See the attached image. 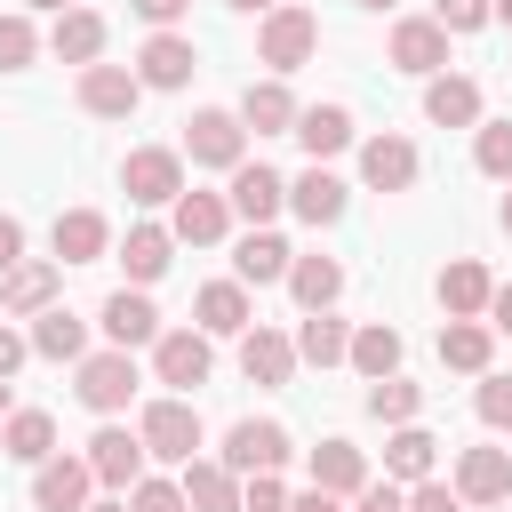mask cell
<instances>
[{
    "label": "cell",
    "instance_id": "6da1fadb",
    "mask_svg": "<svg viewBox=\"0 0 512 512\" xmlns=\"http://www.w3.org/2000/svg\"><path fill=\"white\" fill-rule=\"evenodd\" d=\"M312 56H320V16H312L304 0H280V8L256 16V64H264V72L288 80V72H304Z\"/></svg>",
    "mask_w": 512,
    "mask_h": 512
},
{
    "label": "cell",
    "instance_id": "7a4b0ae2",
    "mask_svg": "<svg viewBox=\"0 0 512 512\" xmlns=\"http://www.w3.org/2000/svg\"><path fill=\"white\" fill-rule=\"evenodd\" d=\"M136 440H144V456H160V464H192V456L208 448L192 392H160V400H144V408H136Z\"/></svg>",
    "mask_w": 512,
    "mask_h": 512
},
{
    "label": "cell",
    "instance_id": "3957f363",
    "mask_svg": "<svg viewBox=\"0 0 512 512\" xmlns=\"http://www.w3.org/2000/svg\"><path fill=\"white\" fill-rule=\"evenodd\" d=\"M72 368H80V384H72V392H80V408H88V416H128V400L144 392V376H136V352H120V344H104V352H80Z\"/></svg>",
    "mask_w": 512,
    "mask_h": 512
},
{
    "label": "cell",
    "instance_id": "277c9868",
    "mask_svg": "<svg viewBox=\"0 0 512 512\" xmlns=\"http://www.w3.org/2000/svg\"><path fill=\"white\" fill-rule=\"evenodd\" d=\"M288 456H296V440H288V424H272V416H240L232 432H224V448H216V464L224 472H288Z\"/></svg>",
    "mask_w": 512,
    "mask_h": 512
},
{
    "label": "cell",
    "instance_id": "5b68a950",
    "mask_svg": "<svg viewBox=\"0 0 512 512\" xmlns=\"http://www.w3.org/2000/svg\"><path fill=\"white\" fill-rule=\"evenodd\" d=\"M192 168H240L248 160V128H240V112H224V104H208V112H192L184 120V144H176Z\"/></svg>",
    "mask_w": 512,
    "mask_h": 512
},
{
    "label": "cell",
    "instance_id": "8992f818",
    "mask_svg": "<svg viewBox=\"0 0 512 512\" xmlns=\"http://www.w3.org/2000/svg\"><path fill=\"white\" fill-rule=\"evenodd\" d=\"M208 368H216V336H200V328H160V336H152V384L200 392Z\"/></svg>",
    "mask_w": 512,
    "mask_h": 512
},
{
    "label": "cell",
    "instance_id": "52a82bcc",
    "mask_svg": "<svg viewBox=\"0 0 512 512\" xmlns=\"http://www.w3.org/2000/svg\"><path fill=\"white\" fill-rule=\"evenodd\" d=\"M120 192H128L136 208H168V200L184 192V152H176V144H136V152L120 160Z\"/></svg>",
    "mask_w": 512,
    "mask_h": 512
},
{
    "label": "cell",
    "instance_id": "ba28073f",
    "mask_svg": "<svg viewBox=\"0 0 512 512\" xmlns=\"http://www.w3.org/2000/svg\"><path fill=\"white\" fill-rule=\"evenodd\" d=\"M144 464H152V456H144V440H136L120 416H104V424H96V440H88V472H96V488L128 496V488L144 480Z\"/></svg>",
    "mask_w": 512,
    "mask_h": 512
},
{
    "label": "cell",
    "instance_id": "9c48e42d",
    "mask_svg": "<svg viewBox=\"0 0 512 512\" xmlns=\"http://www.w3.org/2000/svg\"><path fill=\"white\" fill-rule=\"evenodd\" d=\"M144 88H160V96H176V88H192V72H200V48H192V32H152L144 48H136V64H128Z\"/></svg>",
    "mask_w": 512,
    "mask_h": 512
},
{
    "label": "cell",
    "instance_id": "30bf717a",
    "mask_svg": "<svg viewBox=\"0 0 512 512\" xmlns=\"http://www.w3.org/2000/svg\"><path fill=\"white\" fill-rule=\"evenodd\" d=\"M72 96H80L88 120H128V112L144 104V80H136L128 64H104V56H96V64H80V88H72Z\"/></svg>",
    "mask_w": 512,
    "mask_h": 512
},
{
    "label": "cell",
    "instance_id": "8fae6325",
    "mask_svg": "<svg viewBox=\"0 0 512 512\" xmlns=\"http://www.w3.org/2000/svg\"><path fill=\"white\" fill-rule=\"evenodd\" d=\"M56 288H64V264H48V256L8 264V272H0V320H32V312H48Z\"/></svg>",
    "mask_w": 512,
    "mask_h": 512
},
{
    "label": "cell",
    "instance_id": "7c38bea8",
    "mask_svg": "<svg viewBox=\"0 0 512 512\" xmlns=\"http://www.w3.org/2000/svg\"><path fill=\"white\" fill-rule=\"evenodd\" d=\"M96 328H104V344H120V352H152V336H160V304L144 296V288H112L104 304H96Z\"/></svg>",
    "mask_w": 512,
    "mask_h": 512
},
{
    "label": "cell",
    "instance_id": "4fadbf2b",
    "mask_svg": "<svg viewBox=\"0 0 512 512\" xmlns=\"http://www.w3.org/2000/svg\"><path fill=\"white\" fill-rule=\"evenodd\" d=\"M88 488H96V472H88V456H40L32 464V512H80L88 504Z\"/></svg>",
    "mask_w": 512,
    "mask_h": 512
},
{
    "label": "cell",
    "instance_id": "5bb4252c",
    "mask_svg": "<svg viewBox=\"0 0 512 512\" xmlns=\"http://www.w3.org/2000/svg\"><path fill=\"white\" fill-rule=\"evenodd\" d=\"M344 208H352V184H344L328 160H312V168L288 184V216H304L312 232H320V224H344Z\"/></svg>",
    "mask_w": 512,
    "mask_h": 512
},
{
    "label": "cell",
    "instance_id": "9a60e30c",
    "mask_svg": "<svg viewBox=\"0 0 512 512\" xmlns=\"http://www.w3.org/2000/svg\"><path fill=\"white\" fill-rule=\"evenodd\" d=\"M168 232H176L184 248H216V240L232 232V200H224V192H192V184H184V192L168 200Z\"/></svg>",
    "mask_w": 512,
    "mask_h": 512
},
{
    "label": "cell",
    "instance_id": "2e32d148",
    "mask_svg": "<svg viewBox=\"0 0 512 512\" xmlns=\"http://www.w3.org/2000/svg\"><path fill=\"white\" fill-rule=\"evenodd\" d=\"M296 112H304V104H296V88H288L280 72H264V80L240 88V128H248V136H288Z\"/></svg>",
    "mask_w": 512,
    "mask_h": 512
},
{
    "label": "cell",
    "instance_id": "e0dca14e",
    "mask_svg": "<svg viewBox=\"0 0 512 512\" xmlns=\"http://www.w3.org/2000/svg\"><path fill=\"white\" fill-rule=\"evenodd\" d=\"M224 200H232V216H240V224H272V216L288 208V176H280V168H264V160H240Z\"/></svg>",
    "mask_w": 512,
    "mask_h": 512
},
{
    "label": "cell",
    "instance_id": "ac0fdd59",
    "mask_svg": "<svg viewBox=\"0 0 512 512\" xmlns=\"http://www.w3.org/2000/svg\"><path fill=\"white\" fill-rule=\"evenodd\" d=\"M48 248H56V264H104V256H112L104 208H64V216L48 224Z\"/></svg>",
    "mask_w": 512,
    "mask_h": 512
},
{
    "label": "cell",
    "instance_id": "d6986e66",
    "mask_svg": "<svg viewBox=\"0 0 512 512\" xmlns=\"http://www.w3.org/2000/svg\"><path fill=\"white\" fill-rule=\"evenodd\" d=\"M288 256H296V248H288L272 224H248L240 248H232V280H240V288H280V280H288Z\"/></svg>",
    "mask_w": 512,
    "mask_h": 512
},
{
    "label": "cell",
    "instance_id": "ffe728a7",
    "mask_svg": "<svg viewBox=\"0 0 512 512\" xmlns=\"http://www.w3.org/2000/svg\"><path fill=\"white\" fill-rule=\"evenodd\" d=\"M392 64H400L408 80L448 72V32H440L432 16H400V24H392Z\"/></svg>",
    "mask_w": 512,
    "mask_h": 512
},
{
    "label": "cell",
    "instance_id": "44dd1931",
    "mask_svg": "<svg viewBox=\"0 0 512 512\" xmlns=\"http://www.w3.org/2000/svg\"><path fill=\"white\" fill-rule=\"evenodd\" d=\"M416 168H424V160H416V144H408V136H392V128L360 144V184H368V192H408V184H416Z\"/></svg>",
    "mask_w": 512,
    "mask_h": 512
},
{
    "label": "cell",
    "instance_id": "7402d4cb",
    "mask_svg": "<svg viewBox=\"0 0 512 512\" xmlns=\"http://www.w3.org/2000/svg\"><path fill=\"white\" fill-rule=\"evenodd\" d=\"M192 328H200V336H248V328H256L248 288H240V280H208V288L192 296Z\"/></svg>",
    "mask_w": 512,
    "mask_h": 512
},
{
    "label": "cell",
    "instance_id": "603a6c76",
    "mask_svg": "<svg viewBox=\"0 0 512 512\" xmlns=\"http://www.w3.org/2000/svg\"><path fill=\"white\" fill-rule=\"evenodd\" d=\"M240 376H248V384H264V392H280V384L296 376V336H280V328H264V320H256V328L240 336Z\"/></svg>",
    "mask_w": 512,
    "mask_h": 512
},
{
    "label": "cell",
    "instance_id": "cb8c5ba5",
    "mask_svg": "<svg viewBox=\"0 0 512 512\" xmlns=\"http://www.w3.org/2000/svg\"><path fill=\"white\" fill-rule=\"evenodd\" d=\"M448 488H456L464 504H504V496H512V448H464Z\"/></svg>",
    "mask_w": 512,
    "mask_h": 512
},
{
    "label": "cell",
    "instance_id": "d4e9b609",
    "mask_svg": "<svg viewBox=\"0 0 512 512\" xmlns=\"http://www.w3.org/2000/svg\"><path fill=\"white\" fill-rule=\"evenodd\" d=\"M104 40H112V24L96 16V8H56V24H48V56H64V64H96L104 56Z\"/></svg>",
    "mask_w": 512,
    "mask_h": 512
},
{
    "label": "cell",
    "instance_id": "484cf974",
    "mask_svg": "<svg viewBox=\"0 0 512 512\" xmlns=\"http://www.w3.org/2000/svg\"><path fill=\"white\" fill-rule=\"evenodd\" d=\"M424 120L432 128H480V80L472 72H432L424 80Z\"/></svg>",
    "mask_w": 512,
    "mask_h": 512
},
{
    "label": "cell",
    "instance_id": "4316f807",
    "mask_svg": "<svg viewBox=\"0 0 512 512\" xmlns=\"http://www.w3.org/2000/svg\"><path fill=\"white\" fill-rule=\"evenodd\" d=\"M432 464H440V440H432L424 424H392V432H384V480H392V488L432 480Z\"/></svg>",
    "mask_w": 512,
    "mask_h": 512
},
{
    "label": "cell",
    "instance_id": "83f0119b",
    "mask_svg": "<svg viewBox=\"0 0 512 512\" xmlns=\"http://www.w3.org/2000/svg\"><path fill=\"white\" fill-rule=\"evenodd\" d=\"M312 488H328V496L352 504V496L368 488V448H352L344 432H328V440L312 448Z\"/></svg>",
    "mask_w": 512,
    "mask_h": 512
},
{
    "label": "cell",
    "instance_id": "f1b7e54d",
    "mask_svg": "<svg viewBox=\"0 0 512 512\" xmlns=\"http://www.w3.org/2000/svg\"><path fill=\"white\" fill-rule=\"evenodd\" d=\"M288 136H296L312 160H336V152H352V144H360V128H352V112H344V104H304Z\"/></svg>",
    "mask_w": 512,
    "mask_h": 512
},
{
    "label": "cell",
    "instance_id": "f546056e",
    "mask_svg": "<svg viewBox=\"0 0 512 512\" xmlns=\"http://www.w3.org/2000/svg\"><path fill=\"white\" fill-rule=\"evenodd\" d=\"M168 264H176V232H168V224H128V240H120V272H128V288H152Z\"/></svg>",
    "mask_w": 512,
    "mask_h": 512
},
{
    "label": "cell",
    "instance_id": "4dcf8cb0",
    "mask_svg": "<svg viewBox=\"0 0 512 512\" xmlns=\"http://www.w3.org/2000/svg\"><path fill=\"white\" fill-rule=\"evenodd\" d=\"M280 288L296 296V312H328V304L344 296V264L320 256V248H312V256H288V280H280Z\"/></svg>",
    "mask_w": 512,
    "mask_h": 512
},
{
    "label": "cell",
    "instance_id": "1f68e13d",
    "mask_svg": "<svg viewBox=\"0 0 512 512\" xmlns=\"http://www.w3.org/2000/svg\"><path fill=\"white\" fill-rule=\"evenodd\" d=\"M176 488H184V504H192V512H240V472H224L216 456L176 464Z\"/></svg>",
    "mask_w": 512,
    "mask_h": 512
},
{
    "label": "cell",
    "instance_id": "d6a6232c",
    "mask_svg": "<svg viewBox=\"0 0 512 512\" xmlns=\"http://www.w3.org/2000/svg\"><path fill=\"white\" fill-rule=\"evenodd\" d=\"M488 288H496V280H488L480 256L440 264V312H448V320H480V312H488Z\"/></svg>",
    "mask_w": 512,
    "mask_h": 512
},
{
    "label": "cell",
    "instance_id": "836d02e7",
    "mask_svg": "<svg viewBox=\"0 0 512 512\" xmlns=\"http://www.w3.org/2000/svg\"><path fill=\"white\" fill-rule=\"evenodd\" d=\"M488 360H496V328L488 320H440V368L488 376Z\"/></svg>",
    "mask_w": 512,
    "mask_h": 512
},
{
    "label": "cell",
    "instance_id": "e575fe53",
    "mask_svg": "<svg viewBox=\"0 0 512 512\" xmlns=\"http://www.w3.org/2000/svg\"><path fill=\"white\" fill-rule=\"evenodd\" d=\"M24 336H32V352H40V360H80V352H88V320H80L72 304L32 312V328H24Z\"/></svg>",
    "mask_w": 512,
    "mask_h": 512
},
{
    "label": "cell",
    "instance_id": "d590c367",
    "mask_svg": "<svg viewBox=\"0 0 512 512\" xmlns=\"http://www.w3.org/2000/svg\"><path fill=\"white\" fill-rule=\"evenodd\" d=\"M0 456H8V464H40V456H56V416H48V408H8V424H0Z\"/></svg>",
    "mask_w": 512,
    "mask_h": 512
},
{
    "label": "cell",
    "instance_id": "8d00e7d4",
    "mask_svg": "<svg viewBox=\"0 0 512 512\" xmlns=\"http://www.w3.org/2000/svg\"><path fill=\"white\" fill-rule=\"evenodd\" d=\"M344 344H352V320H336V304L296 320V360H312V368H344Z\"/></svg>",
    "mask_w": 512,
    "mask_h": 512
},
{
    "label": "cell",
    "instance_id": "74e56055",
    "mask_svg": "<svg viewBox=\"0 0 512 512\" xmlns=\"http://www.w3.org/2000/svg\"><path fill=\"white\" fill-rule=\"evenodd\" d=\"M344 368H360L368 384L392 376V368H400V328H392V320H360L352 344H344Z\"/></svg>",
    "mask_w": 512,
    "mask_h": 512
},
{
    "label": "cell",
    "instance_id": "f35d334b",
    "mask_svg": "<svg viewBox=\"0 0 512 512\" xmlns=\"http://www.w3.org/2000/svg\"><path fill=\"white\" fill-rule=\"evenodd\" d=\"M368 416H376V424H416V416H424V384H408L400 368L376 376V384H368Z\"/></svg>",
    "mask_w": 512,
    "mask_h": 512
},
{
    "label": "cell",
    "instance_id": "ab89813d",
    "mask_svg": "<svg viewBox=\"0 0 512 512\" xmlns=\"http://www.w3.org/2000/svg\"><path fill=\"white\" fill-rule=\"evenodd\" d=\"M40 48H48V40H40L32 8H8V16H0V72H32Z\"/></svg>",
    "mask_w": 512,
    "mask_h": 512
},
{
    "label": "cell",
    "instance_id": "60d3db41",
    "mask_svg": "<svg viewBox=\"0 0 512 512\" xmlns=\"http://www.w3.org/2000/svg\"><path fill=\"white\" fill-rule=\"evenodd\" d=\"M472 168L496 176V184H512V120H480L472 128Z\"/></svg>",
    "mask_w": 512,
    "mask_h": 512
},
{
    "label": "cell",
    "instance_id": "b9f144b4",
    "mask_svg": "<svg viewBox=\"0 0 512 512\" xmlns=\"http://www.w3.org/2000/svg\"><path fill=\"white\" fill-rule=\"evenodd\" d=\"M472 408H480V424H488V432H512V376H496V368H488V376H480V392H472Z\"/></svg>",
    "mask_w": 512,
    "mask_h": 512
},
{
    "label": "cell",
    "instance_id": "7bdbcfd3",
    "mask_svg": "<svg viewBox=\"0 0 512 512\" xmlns=\"http://www.w3.org/2000/svg\"><path fill=\"white\" fill-rule=\"evenodd\" d=\"M432 24L456 40V32H480V24H496V16H488V0H432Z\"/></svg>",
    "mask_w": 512,
    "mask_h": 512
},
{
    "label": "cell",
    "instance_id": "ee69618b",
    "mask_svg": "<svg viewBox=\"0 0 512 512\" xmlns=\"http://www.w3.org/2000/svg\"><path fill=\"white\" fill-rule=\"evenodd\" d=\"M128 512H192V504H184L176 480H152V472H144V480L128 488Z\"/></svg>",
    "mask_w": 512,
    "mask_h": 512
},
{
    "label": "cell",
    "instance_id": "f6af8a7d",
    "mask_svg": "<svg viewBox=\"0 0 512 512\" xmlns=\"http://www.w3.org/2000/svg\"><path fill=\"white\" fill-rule=\"evenodd\" d=\"M240 512H288L280 472H248V480H240Z\"/></svg>",
    "mask_w": 512,
    "mask_h": 512
},
{
    "label": "cell",
    "instance_id": "bcb514c9",
    "mask_svg": "<svg viewBox=\"0 0 512 512\" xmlns=\"http://www.w3.org/2000/svg\"><path fill=\"white\" fill-rule=\"evenodd\" d=\"M408 512H464V496H456L448 480H416V488H408Z\"/></svg>",
    "mask_w": 512,
    "mask_h": 512
},
{
    "label": "cell",
    "instance_id": "7dc6e473",
    "mask_svg": "<svg viewBox=\"0 0 512 512\" xmlns=\"http://www.w3.org/2000/svg\"><path fill=\"white\" fill-rule=\"evenodd\" d=\"M344 512H408V488H392V480H368Z\"/></svg>",
    "mask_w": 512,
    "mask_h": 512
},
{
    "label": "cell",
    "instance_id": "c3c4849f",
    "mask_svg": "<svg viewBox=\"0 0 512 512\" xmlns=\"http://www.w3.org/2000/svg\"><path fill=\"white\" fill-rule=\"evenodd\" d=\"M128 8H136V16L152 24V32H176V24L192 16V0H128Z\"/></svg>",
    "mask_w": 512,
    "mask_h": 512
},
{
    "label": "cell",
    "instance_id": "681fc988",
    "mask_svg": "<svg viewBox=\"0 0 512 512\" xmlns=\"http://www.w3.org/2000/svg\"><path fill=\"white\" fill-rule=\"evenodd\" d=\"M24 360H32V336H24V328H8V320H0V376H16V368H24Z\"/></svg>",
    "mask_w": 512,
    "mask_h": 512
},
{
    "label": "cell",
    "instance_id": "f907efd6",
    "mask_svg": "<svg viewBox=\"0 0 512 512\" xmlns=\"http://www.w3.org/2000/svg\"><path fill=\"white\" fill-rule=\"evenodd\" d=\"M480 320H488L496 336H512V280H496V288H488V312H480Z\"/></svg>",
    "mask_w": 512,
    "mask_h": 512
},
{
    "label": "cell",
    "instance_id": "816d5d0a",
    "mask_svg": "<svg viewBox=\"0 0 512 512\" xmlns=\"http://www.w3.org/2000/svg\"><path fill=\"white\" fill-rule=\"evenodd\" d=\"M8 264H24V224H16V216H0V272H8Z\"/></svg>",
    "mask_w": 512,
    "mask_h": 512
},
{
    "label": "cell",
    "instance_id": "f5cc1de1",
    "mask_svg": "<svg viewBox=\"0 0 512 512\" xmlns=\"http://www.w3.org/2000/svg\"><path fill=\"white\" fill-rule=\"evenodd\" d=\"M288 512H344V496H328V488H304V496H288Z\"/></svg>",
    "mask_w": 512,
    "mask_h": 512
},
{
    "label": "cell",
    "instance_id": "db71d44e",
    "mask_svg": "<svg viewBox=\"0 0 512 512\" xmlns=\"http://www.w3.org/2000/svg\"><path fill=\"white\" fill-rule=\"evenodd\" d=\"M224 8H240V16H264V8H280V0H224Z\"/></svg>",
    "mask_w": 512,
    "mask_h": 512
},
{
    "label": "cell",
    "instance_id": "11a10c76",
    "mask_svg": "<svg viewBox=\"0 0 512 512\" xmlns=\"http://www.w3.org/2000/svg\"><path fill=\"white\" fill-rule=\"evenodd\" d=\"M80 512H128V496H104V504H80Z\"/></svg>",
    "mask_w": 512,
    "mask_h": 512
},
{
    "label": "cell",
    "instance_id": "9f6ffc18",
    "mask_svg": "<svg viewBox=\"0 0 512 512\" xmlns=\"http://www.w3.org/2000/svg\"><path fill=\"white\" fill-rule=\"evenodd\" d=\"M496 224H504V232H512V184H504V200H496Z\"/></svg>",
    "mask_w": 512,
    "mask_h": 512
},
{
    "label": "cell",
    "instance_id": "6f0895ef",
    "mask_svg": "<svg viewBox=\"0 0 512 512\" xmlns=\"http://www.w3.org/2000/svg\"><path fill=\"white\" fill-rule=\"evenodd\" d=\"M488 16H496V24H512V0H488Z\"/></svg>",
    "mask_w": 512,
    "mask_h": 512
},
{
    "label": "cell",
    "instance_id": "680465c9",
    "mask_svg": "<svg viewBox=\"0 0 512 512\" xmlns=\"http://www.w3.org/2000/svg\"><path fill=\"white\" fill-rule=\"evenodd\" d=\"M352 8H368V16H384V8H400V0H352Z\"/></svg>",
    "mask_w": 512,
    "mask_h": 512
},
{
    "label": "cell",
    "instance_id": "91938a15",
    "mask_svg": "<svg viewBox=\"0 0 512 512\" xmlns=\"http://www.w3.org/2000/svg\"><path fill=\"white\" fill-rule=\"evenodd\" d=\"M8 408H16V392H8V376H0V424H8Z\"/></svg>",
    "mask_w": 512,
    "mask_h": 512
},
{
    "label": "cell",
    "instance_id": "94428289",
    "mask_svg": "<svg viewBox=\"0 0 512 512\" xmlns=\"http://www.w3.org/2000/svg\"><path fill=\"white\" fill-rule=\"evenodd\" d=\"M24 8H48V16H56V8H72V0H24Z\"/></svg>",
    "mask_w": 512,
    "mask_h": 512
},
{
    "label": "cell",
    "instance_id": "6125c7cd",
    "mask_svg": "<svg viewBox=\"0 0 512 512\" xmlns=\"http://www.w3.org/2000/svg\"><path fill=\"white\" fill-rule=\"evenodd\" d=\"M504 504H512V496H504Z\"/></svg>",
    "mask_w": 512,
    "mask_h": 512
}]
</instances>
